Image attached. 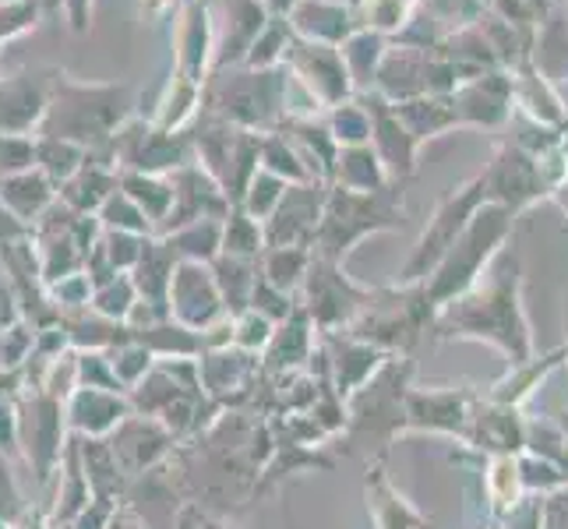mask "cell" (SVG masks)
<instances>
[{
    "label": "cell",
    "mask_w": 568,
    "mask_h": 529,
    "mask_svg": "<svg viewBox=\"0 0 568 529\" xmlns=\"http://www.w3.org/2000/svg\"><path fill=\"white\" fill-rule=\"evenodd\" d=\"M290 61H293V71H297L301 82L322 95V100H339V95L349 92V71H346V61L336 47H325V43H293L290 50Z\"/></svg>",
    "instance_id": "cell-1"
},
{
    "label": "cell",
    "mask_w": 568,
    "mask_h": 529,
    "mask_svg": "<svg viewBox=\"0 0 568 529\" xmlns=\"http://www.w3.org/2000/svg\"><path fill=\"white\" fill-rule=\"evenodd\" d=\"M293 26H297L311 43L336 47L343 39H349L346 11L339 4H332V0H304V4L293 11Z\"/></svg>",
    "instance_id": "cell-2"
},
{
    "label": "cell",
    "mask_w": 568,
    "mask_h": 529,
    "mask_svg": "<svg viewBox=\"0 0 568 529\" xmlns=\"http://www.w3.org/2000/svg\"><path fill=\"white\" fill-rule=\"evenodd\" d=\"M378 57H382V39H378V35H371V32L349 35V43H346V50H343L346 71H349V78H357V82H367V78L375 74Z\"/></svg>",
    "instance_id": "cell-3"
},
{
    "label": "cell",
    "mask_w": 568,
    "mask_h": 529,
    "mask_svg": "<svg viewBox=\"0 0 568 529\" xmlns=\"http://www.w3.org/2000/svg\"><path fill=\"white\" fill-rule=\"evenodd\" d=\"M184 53H181V61L199 74L202 61H205V47H209V26H205V11L202 8H191L187 11V22H184Z\"/></svg>",
    "instance_id": "cell-4"
},
{
    "label": "cell",
    "mask_w": 568,
    "mask_h": 529,
    "mask_svg": "<svg viewBox=\"0 0 568 529\" xmlns=\"http://www.w3.org/2000/svg\"><path fill=\"white\" fill-rule=\"evenodd\" d=\"M364 18L371 29L396 32L409 18V0H364Z\"/></svg>",
    "instance_id": "cell-5"
},
{
    "label": "cell",
    "mask_w": 568,
    "mask_h": 529,
    "mask_svg": "<svg viewBox=\"0 0 568 529\" xmlns=\"http://www.w3.org/2000/svg\"><path fill=\"white\" fill-rule=\"evenodd\" d=\"M280 50H286V26L276 18V26H268L258 32V39H254V53H251V64H272L280 57Z\"/></svg>",
    "instance_id": "cell-6"
}]
</instances>
